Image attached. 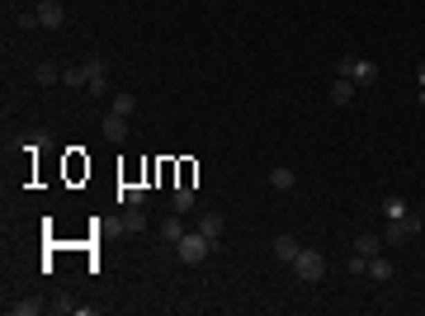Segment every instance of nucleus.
I'll use <instances>...</instances> for the list:
<instances>
[{
    "label": "nucleus",
    "instance_id": "obj_1",
    "mask_svg": "<svg viewBox=\"0 0 425 316\" xmlns=\"http://www.w3.org/2000/svg\"><path fill=\"white\" fill-rule=\"evenodd\" d=\"M212 250H217V245H212V241L204 236L199 227H194V232H185V236L175 241V260H180V264H204Z\"/></svg>",
    "mask_w": 425,
    "mask_h": 316
},
{
    "label": "nucleus",
    "instance_id": "obj_2",
    "mask_svg": "<svg viewBox=\"0 0 425 316\" xmlns=\"http://www.w3.org/2000/svg\"><path fill=\"white\" fill-rule=\"evenodd\" d=\"M293 279H298V284H321V279H326V255L302 245L298 260H293Z\"/></svg>",
    "mask_w": 425,
    "mask_h": 316
},
{
    "label": "nucleus",
    "instance_id": "obj_3",
    "mask_svg": "<svg viewBox=\"0 0 425 316\" xmlns=\"http://www.w3.org/2000/svg\"><path fill=\"white\" fill-rule=\"evenodd\" d=\"M336 76H350L354 85H373V80H378V66H373L369 57H341V62H336Z\"/></svg>",
    "mask_w": 425,
    "mask_h": 316
},
{
    "label": "nucleus",
    "instance_id": "obj_4",
    "mask_svg": "<svg viewBox=\"0 0 425 316\" xmlns=\"http://www.w3.org/2000/svg\"><path fill=\"white\" fill-rule=\"evenodd\" d=\"M416 232H421V217H416V212H406L401 222H388V227H383V245H406Z\"/></svg>",
    "mask_w": 425,
    "mask_h": 316
},
{
    "label": "nucleus",
    "instance_id": "obj_5",
    "mask_svg": "<svg viewBox=\"0 0 425 316\" xmlns=\"http://www.w3.org/2000/svg\"><path fill=\"white\" fill-rule=\"evenodd\" d=\"M85 76H90L85 90H90L95 100H105V95H109V62H105V57H90V62H85Z\"/></svg>",
    "mask_w": 425,
    "mask_h": 316
},
{
    "label": "nucleus",
    "instance_id": "obj_6",
    "mask_svg": "<svg viewBox=\"0 0 425 316\" xmlns=\"http://www.w3.org/2000/svg\"><path fill=\"white\" fill-rule=\"evenodd\" d=\"M38 24L43 28H62L66 24V5H62V0H43V5H38Z\"/></svg>",
    "mask_w": 425,
    "mask_h": 316
},
{
    "label": "nucleus",
    "instance_id": "obj_7",
    "mask_svg": "<svg viewBox=\"0 0 425 316\" xmlns=\"http://www.w3.org/2000/svg\"><path fill=\"white\" fill-rule=\"evenodd\" d=\"M199 232H204V236H208L212 245H222V232H227V217H222V212H204V217H199Z\"/></svg>",
    "mask_w": 425,
    "mask_h": 316
},
{
    "label": "nucleus",
    "instance_id": "obj_8",
    "mask_svg": "<svg viewBox=\"0 0 425 316\" xmlns=\"http://www.w3.org/2000/svg\"><path fill=\"white\" fill-rule=\"evenodd\" d=\"M100 128H105V142H123V137H128V113H114V109H109Z\"/></svg>",
    "mask_w": 425,
    "mask_h": 316
},
{
    "label": "nucleus",
    "instance_id": "obj_9",
    "mask_svg": "<svg viewBox=\"0 0 425 316\" xmlns=\"http://www.w3.org/2000/svg\"><path fill=\"white\" fill-rule=\"evenodd\" d=\"M269 189H279V194L298 189V170H293V165H274V170H269Z\"/></svg>",
    "mask_w": 425,
    "mask_h": 316
},
{
    "label": "nucleus",
    "instance_id": "obj_10",
    "mask_svg": "<svg viewBox=\"0 0 425 316\" xmlns=\"http://www.w3.org/2000/svg\"><path fill=\"white\" fill-rule=\"evenodd\" d=\"M354 255H364V260L383 255V232H364V236H354Z\"/></svg>",
    "mask_w": 425,
    "mask_h": 316
},
{
    "label": "nucleus",
    "instance_id": "obj_11",
    "mask_svg": "<svg viewBox=\"0 0 425 316\" xmlns=\"http://www.w3.org/2000/svg\"><path fill=\"white\" fill-rule=\"evenodd\" d=\"M298 250H302V241H298V236H274V260H279V264H293V260H298Z\"/></svg>",
    "mask_w": 425,
    "mask_h": 316
},
{
    "label": "nucleus",
    "instance_id": "obj_12",
    "mask_svg": "<svg viewBox=\"0 0 425 316\" xmlns=\"http://www.w3.org/2000/svg\"><path fill=\"white\" fill-rule=\"evenodd\" d=\"M123 232H128V236H137V232H147V208H142V203H133V208H123Z\"/></svg>",
    "mask_w": 425,
    "mask_h": 316
},
{
    "label": "nucleus",
    "instance_id": "obj_13",
    "mask_svg": "<svg viewBox=\"0 0 425 316\" xmlns=\"http://www.w3.org/2000/svg\"><path fill=\"white\" fill-rule=\"evenodd\" d=\"M354 90H359V85H354L350 76H336V85H331V104H350V100H354Z\"/></svg>",
    "mask_w": 425,
    "mask_h": 316
},
{
    "label": "nucleus",
    "instance_id": "obj_14",
    "mask_svg": "<svg viewBox=\"0 0 425 316\" xmlns=\"http://www.w3.org/2000/svg\"><path fill=\"white\" fill-rule=\"evenodd\" d=\"M161 236L170 241V245H175V241L185 236V212H170V217H165V222H161Z\"/></svg>",
    "mask_w": 425,
    "mask_h": 316
},
{
    "label": "nucleus",
    "instance_id": "obj_15",
    "mask_svg": "<svg viewBox=\"0 0 425 316\" xmlns=\"http://www.w3.org/2000/svg\"><path fill=\"white\" fill-rule=\"evenodd\" d=\"M364 279H373V284H388V279H392V264L383 260V255H373V260H369V274H364Z\"/></svg>",
    "mask_w": 425,
    "mask_h": 316
},
{
    "label": "nucleus",
    "instance_id": "obj_16",
    "mask_svg": "<svg viewBox=\"0 0 425 316\" xmlns=\"http://www.w3.org/2000/svg\"><path fill=\"white\" fill-rule=\"evenodd\" d=\"M10 312H15V316H38V312H48V302H38V297H19V302H10Z\"/></svg>",
    "mask_w": 425,
    "mask_h": 316
},
{
    "label": "nucleus",
    "instance_id": "obj_17",
    "mask_svg": "<svg viewBox=\"0 0 425 316\" xmlns=\"http://www.w3.org/2000/svg\"><path fill=\"white\" fill-rule=\"evenodd\" d=\"M62 85H71V90H85V85H90V76H85V62H80V66H66V71H62Z\"/></svg>",
    "mask_w": 425,
    "mask_h": 316
},
{
    "label": "nucleus",
    "instance_id": "obj_18",
    "mask_svg": "<svg viewBox=\"0 0 425 316\" xmlns=\"http://www.w3.org/2000/svg\"><path fill=\"white\" fill-rule=\"evenodd\" d=\"M406 198H397V194H392V198H383V217H388V222H401V217H406Z\"/></svg>",
    "mask_w": 425,
    "mask_h": 316
},
{
    "label": "nucleus",
    "instance_id": "obj_19",
    "mask_svg": "<svg viewBox=\"0 0 425 316\" xmlns=\"http://www.w3.org/2000/svg\"><path fill=\"white\" fill-rule=\"evenodd\" d=\"M170 203H175V212H189V208H194V185H175Z\"/></svg>",
    "mask_w": 425,
    "mask_h": 316
},
{
    "label": "nucleus",
    "instance_id": "obj_20",
    "mask_svg": "<svg viewBox=\"0 0 425 316\" xmlns=\"http://www.w3.org/2000/svg\"><path fill=\"white\" fill-rule=\"evenodd\" d=\"M118 203H123V208H133V203H147V189H142V185H123V189H118Z\"/></svg>",
    "mask_w": 425,
    "mask_h": 316
},
{
    "label": "nucleus",
    "instance_id": "obj_21",
    "mask_svg": "<svg viewBox=\"0 0 425 316\" xmlns=\"http://www.w3.org/2000/svg\"><path fill=\"white\" fill-rule=\"evenodd\" d=\"M109 109H114V113H133V109H137V95H128V90H118V95L109 100Z\"/></svg>",
    "mask_w": 425,
    "mask_h": 316
},
{
    "label": "nucleus",
    "instance_id": "obj_22",
    "mask_svg": "<svg viewBox=\"0 0 425 316\" xmlns=\"http://www.w3.org/2000/svg\"><path fill=\"white\" fill-rule=\"evenodd\" d=\"M33 80H38V85H57V80H62V71H57L53 62H38V71H33Z\"/></svg>",
    "mask_w": 425,
    "mask_h": 316
},
{
    "label": "nucleus",
    "instance_id": "obj_23",
    "mask_svg": "<svg viewBox=\"0 0 425 316\" xmlns=\"http://www.w3.org/2000/svg\"><path fill=\"white\" fill-rule=\"evenodd\" d=\"M194 175H199V165H194V160H180V185H194Z\"/></svg>",
    "mask_w": 425,
    "mask_h": 316
},
{
    "label": "nucleus",
    "instance_id": "obj_24",
    "mask_svg": "<svg viewBox=\"0 0 425 316\" xmlns=\"http://www.w3.org/2000/svg\"><path fill=\"white\" fill-rule=\"evenodd\" d=\"M15 24H19V28H38V10H24V15H19Z\"/></svg>",
    "mask_w": 425,
    "mask_h": 316
},
{
    "label": "nucleus",
    "instance_id": "obj_25",
    "mask_svg": "<svg viewBox=\"0 0 425 316\" xmlns=\"http://www.w3.org/2000/svg\"><path fill=\"white\" fill-rule=\"evenodd\" d=\"M416 85H421V90H425V62H421V66H416Z\"/></svg>",
    "mask_w": 425,
    "mask_h": 316
},
{
    "label": "nucleus",
    "instance_id": "obj_26",
    "mask_svg": "<svg viewBox=\"0 0 425 316\" xmlns=\"http://www.w3.org/2000/svg\"><path fill=\"white\" fill-rule=\"evenodd\" d=\"M421 109H425V90H421Z\"/></svg>",
    "mask_w": 425,
    "mask_h": 316
}]
</instances>
